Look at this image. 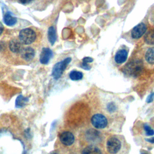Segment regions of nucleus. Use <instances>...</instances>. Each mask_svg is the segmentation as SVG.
I'll use <instances>...</instances> for the list:
<instances>
[{
    "label": "nucleus",
    "mask_w": 154,
    "mask_h": 154,
    "mask_svg": "<svg viewBox=\"0 0 154 154\" xmlns=\"http://www.w3.org/2000/svg\"><path fill=\"white\" fill-rule=\"evenodd\" d=\"M20 53L22 58L26 61L32 60L35 56V51L31 47H26L22 49Z\"/></svg>",
    "instance_id": "nucleus-13"
},
{
    "label": "nucleus",
    "mask_w": 154,
    "mask_h": 154,
    "mask_svg": "<svg viewBox=\"0 0 154 154\" xmlns=\"http://www.w3.org/2000/svg\"><path fill=\"white\" fill-rule=\"evenodd\" d=\"M28 101V98L23 96L22 95H19L16 99L15 105L17 108L23 107L26 103Z\"/></svg>",
    "instance_id": "nucleus-18"
},
{
    "label": "nucleus",
    "mask_w": 154,
    "mask_h": 154,
    "mask_svg": "<svg viewBox=\"0 0 154 154\" xmlns=\"http://www.w3.org/2000/svg\"><path fill=\"white\" fill-rule=\"evenodd\" d=\"M153 94H153L152 96V94H150V95L149 96V98L147 99V102H151V101L152 100L153 97Z\"/></svg>",
    "instance_id": "nucleus-25"
},
{
    "label": "nucleus",
    "mask_w": 154,
    "mask_h": 154,
    "mask_svg": "<svg viewBox=\"0 0 154 154\" xmlns=\"http://www.w3.org/2000/svg\"><path fill=\"white\" fill-rule=\"evenodd\" d=\"M81 67L82 68V69H85V70H90V66H89V64H88V63H85V62H82V63H81Z\"/></svg>",
    "instance_id": "nucleus-21"
},
{
    "label": "nucleus",
    "mask_w": 154,
    "mask_h": 154,
    "mask_svg": "<svg viewBox=\"0 0 154 154\" xmlns=\"http://www.w3.org/2000/svg\"><path fill=\"white\" fill-rule=\"evenodd\" d=\"M143 53L144 66L149 69H154V46L147 48Z\"/></svg>",
    "instance_id": "nucleus-6"
},
{
    "label": "nucleus",
    "mask_w": 154,
    "mask_h": 154,
    "mask_svg": "<svg viewBox=\"0 0 154 154\" xmlns=\"http://www.w3.org/2000/svg\"><path fill=\"white\" fill-rule=\"evenodd\" d=\"M3 31H4V26L2 24V23L0 22V35L2 33Z\"/></svg>",
    "instance_id": "nucleus-24"
},
{
    "label": "nucleus",
    "mask_w": 154,
    "mask_h": 154,
    "mask_svg": "<svg viewBox=\"0 0 154 154\" xmlns=\"http://www.w3.org/2000/svg\"><path fill=\"white\" fill-rule=\"evenodd\" d=\"M32 0H19V2L22 4H27L30 3Z\"/></svg>",
    "instance_id": "nucleus-23"
},
{
    "label": "nucleus",
    "mask_w": 154,
    "mask_h": 154,
    "mask_svg": "<svg viewBox=\"0 0 154 154\" xmlns=\"http://www.w3.org/2000/svg\"><path fill=\"white\" fill-rule=\"evenodd\" d=\"M147 141L150 142V143H154V137L150 138V139H147Z\"/></svg>",
    "instance_id": "nucleus-26"
},
{
    "label": "nucleus",
    "mask_w": 154,
    "mask_h": 154,
    "mask_svg": "<svg viewBox=\"0 0 154 154\" xmlns=\"http://www.w3.org/2000/svg\"><path fill=\"white\" fill-rule=\"evenodd\" d=\"M147 27L144 23H140L134 26L131 31V36L132 38L137 40L141 38L146 32Z\"/></svg>",
    "instance_id": "nucleus-8"
},
{
    "label": "nucleus",
    "mask_w": 154,
    "mask_h": 154,
    "mask_svg": "<svg viewBox=\"0 0 154 154\" xmlns=\"http://www.w3.org/2000/svg\"><path fill=\"white\" fill-rule=\"evenodd\" d=\"M81 154H103V152L99 144H88L82 149Z\"/></svg>",
    "instance_id": "nucleus-10"
},
{
    "label": "nucleus",
    "mask_w": 154,
    "mask_h": 154,
    "mask_svg": "<svg viewBox=\"0 0 154 154\" xmlns=\"http://www.w3.org/2000/svg\"><path fill=\"white\" fill-rule=\"evenodd\" d=\"M53 56V52L48 48H43L40 55V61L42 64H48Z\"/></svg>",
    "instance_id": "nucleus-11"
},
{
    "label": "nucleus",
    "mask_w": 154,
    "mask_h": 154,
    "mask_svg": "<svg viewBox=\"0 0 154 154\" xmlns=\"http://www.w3.org/2000/svg\"><path fill=\"white\" fill-rule=\"evenodd\" d=\"M69 78L72 81H79L82 79L83 73L80 71L72 70L69 73Z\"/></svg>",
    "instance_id": "nucleus-19"
},
{
    "label": "nucleus",
    "mask_w": 154,
    "mask_h": 154,
    "mask_svg": "<svg viewBox=\"0 0 154 154\" xmlns=\"http://www.w3.org/2000/svg\"><path fill=\"white\" fill-rule=\"evenodd\" d=\"M4 22L7 26H12L17 22V18L13 16L12 13L10 11H7L4 16Z\"/></svg>",
    "instance_id": "nucleus-15"
},
{
    "label": "nucleus",
    "mask_w": 154,
    "mask_h": 154,
    "mask_svg": "<svg viewBox=\"0 0 154 154\" xmlns=\"http://www.w3.org/2000/svg\"><path fill=\"white\" fill-rule=\"evenodd\" d=\"M106 150L108 154H127L128 144L120 135H109L106 140Z\"/></svg>",
    "instance_id": "nucleus-1"
},
{
    "label": "nucleus",
    "mask_w": 154,
    "mask_h": 154,
    "mask_svg": "<svg viewBox=\"0 0 154 154\" xmlns=\"http://www.w3.org/2000/svg\"><path fill=\"white\" fill-rule=\"evenodd\" d=\"M93 61V59L92 58H91V57H84V58H83V59H82V61L83 62H85V63H91V62H92Z\"/></svg>",
    "instance_id": "nucleus-22"
},
{
    "label": "nucleus",
    "mask_w": 154,
    "mask_h": 154,
    "mask_svg": "<svg viewBox=\"0 0 154 154\" xmlns=\"http://www.w3.org/2000/svg\"><path fill=\"white\" fill-rule=\"evenodd\" d=\"M144 41L147 45H154V29L149 30L145 34Z\"/></svg>",
    "instance_id": "nucleus-16"
},
{
    "label": "nucleus",
    "mask_w": 154,
    "mask_h": 154,
    "mask_svg": "<svg viewBox=\"0 0 154 154\" xmlns=\"http://www.w3.org/2000/svg\"><path fill=\"white\" fill-rule=\"evenodd\" d=\"M70 61L71 58L67 57L63 60L57 63L54 66L52 70V75L55 79H58L61 76L66 67L68 66Z\"/></svg>",
    "instance_id": "nucleus-5"
},
{
    "label": "nucleus",
    "mask_w": 154,
    "mask_h": 154,
    "mask_svg": "<svg viewBox=\"0 0 154 154\" xmlns=\"http://www.w3.org/2000/svg\"><path fill=\"white\" fill-rule=\"evenodd\" d=\"M59 139L61 143L66 146H72L75 140L74 135L70 131H64L59 135Z\"/></svg>",
    "instance_id": "nucleus-9"
},
{
    "label": "nucleus",
    "mask_w": 154,
    "mask_h": 154,
    "mask_svg": "<svg viewBox=\"0 0 154 154\" xmlns=\"http://www.w3.org/2000/svg\"><path fill=\"white\" fill-rule=\"evenodd\" d=\"M9 48L13 53L20 52L22 49V43L19 39H12L9 43Z\"/></svg>",
    "instance_id": "nucleus-14"
},
{
    "label": "nucleus",
    "mask_w": 154,
    "mask_h": 154,
    "mask_svg": "<svg viewBox=\"0 0 154 154\" xmlns=\"http://www.w3.org/2000/svg\"><path fill=\"white\" fill-rule=\"evenodd\" d=\"M84 135L86 140L89 142V144H98L99 141L101 140L100 132L96 129H90L87 130Z\"/></svg>",
    "instance_id": "nucleus-7"
},
{
    "label": "nucleus",
    "mask_w": 154,
    "mask_h": 154,
    "mask_svg": "<svg viewBox=\"0 0 154 154\" xmlns=\"http://www.w3.org/2000/svg\"><path fill=\"white\" fill-rule=\"evenodd\" d=\"M100 106L103 114L109 117H116L122 112V102L114 97H103L100 101Z\"/></svg>",
    "instance_id": "nucleus-2"
},
{
    "label": "nucleus",
    "mask_w": 154,
    "mask_h": 154,
    "mask_svg": "<svg viewBox=\"0 0 154 154\" xmlns=\"http://www.w3.org/2000/svg\"><path fill=\"white\" fill-rule=\"evenodd\" d=\"M50 154H59V153H57V152H52V153H50Z\"/></svg>",
    "instance_id": "nucleus-29"
},
{
    "label": "nucleus",
    "mask_w": 154,
    "mask_h": 154,
    "mask_svg": "<svg viewBox=\"0 0 154 154\" xmlns=\"http://www.w3.org/2000/svg\"><path fill=\"white\" fill-rule=\"evenodd\" d=\"M108 117L103 113H95L91 117V123L97 129H103L106 128L108 125Z\"/></svg>",
    "instance_id": "nucleus-3"
},
{
    "label": "nucleus",
    "mask_w": 154,
    "mask_h": 154,
    "mask_svg": "<svg viewBox=\"0 0 154 154\" xmlns=\"http://www.w3.org/2000/svg\"><path fill=\"white\" fill-rule=\"evenodd\" d=\"M48 37L49 42L52 45H53L57 40L56 30L54 26H51L49 28L48 31Z\"/></svg>",
    "instance_id": "nucleus-17"
},
{
    "label": "nucleus",
    "mask_w": 154,
    "mask_h": 154,
    "mask_svg": "<svg viewBox=\"0 0 154 154\" xmlns=\"http://www.w3.org/2000/svg\"><path fill=\"white\" fill-rule=\"evenodd\" d=\"M36 38L35 32L29 28L22 29L19 34V39L24 45H30Z\"/></svg>",
    "instance_id": "nucleus-4"
},
{
    "label": "nucleus",
    "mask_w": 154,
    "mask_h": 154,
    "mask_svg": "<svg viewBox=\"0 0 154 154\" xmlns=\"http://www.w3.org/2000/svg\"><path fill=\"white\" fill-rule=\"evenodd\" d=\"M152 22H153V25L154 26V13H153V17H152Z\"/></svg>",
    "instance_id": "nucleus-28"
},
{
    "label": "nucleus",
    "mask_w": 154,
    "mask_h": 154,
    "mask_svg": "<svg viewBox=\"0 0 154 154\" xmlns=\"http://www.w3.org/2000/svg\"><path fill=\"white\" fill-rule=\"evenodd\" d=\"M141 154H150V153H147V152H146V151H143Z\"/></svg>",
    "instance_id": "nucleus-27"
},
{
    "label": "nucleus",
    "mask_w": 154,
    "mask_h": 154,
    "mask_svg": "<svg viewBox=\"0 0 154 154\" xmlns=\"http://www.w3.org/2000/svg\"><path fill=\"white\" fill-rule=\"evenodd\" d=\"M128 52L126 49H120L117 51L114 56V61L117 64L124 63L128 58Z\"/></svg>",
    "instance_id": "nucleus-12"
},
{
    "label": "nucleus",
    "mask_w": 154,
    "mask_h": 154,
    "mask_svg": "<svg viewBox=\"0 0 154 154\" xmlns=\"http://www.w3.org/2000/svg\"><path fill=\"white\" fill-rule=\"evenodd\" d=\"M144 131L147 136H152L154 135V130L147 124L144 125Z\"/></svg>",
    "instance_id": "nucleus-20"
}]
</instances>
